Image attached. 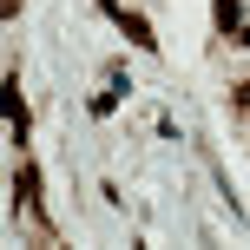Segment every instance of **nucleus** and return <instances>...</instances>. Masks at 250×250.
Segmentation results:
<instances>
[{
    "mask_svg": "<svg viewBox=\"0 0 250 250\" xmlns=\"http://www.w3.org/2000/svg\"><path fill=\"white\" fill-rule=\"evenodd\" d=\"M119 33L132 40L138 53H151V46H158V33H151V26H145V13H119Z\"/></svg>",
    "mask_w": 250,
    "mask_h": 250,
    "instance_id": "nucleus-3",
    "label": "nucleus"
},
{
    "mask_svg": "<svg viewBox=\"0 0 250 250\" xmlns=\"http://www.w3.org/2000/svg\"><path fill=\"white\" fill-rule=\"evenodd\" d=\"M237 46H250V20H244V26H237Z\"/></svg>",
    "mask_w": 250,
    "mask_h": 250,
    "instance_id": "nucleus-6",
    "label": "nucleus"
},
{
    "mask_svg": "<svg viewBox=\"0 0 250 250\" xmlns=\"http://www.w3.org/2000/svg\"><path fill=\"white\" fill-rule=\"evenodd\" d=\"M211 20H217V33H237V26H244V0H217Z\"/></svg>",
    "mask_w": 250,
    "mask_h": 250,
    "instance_id": "nucleus-4",
    "label": "nucleus"
},
{
    "mask_svg": "<svg viewBox=\"0 0 250 250\" xmlns=\"http://www.w3.org/2000/svg\"><path fill=\"white\" fill-rule=\"evenodd\" d=\"M230 105H244V112H250V79H244V86H230Z\"/></svg>",
    "mask_w": 250,
    "mask_h": 250,
    "instance_id": "nucleus-5",
    "label": "nucleus"
},
{
    "mask_svg": "<svg viewBox=\"0 0 250 250\" xmlns=\"http://www.w3.org/2000/svg\"><path fill=\"white\" fill-rule=\"evenodd\" d=\"M13 204L40 217V171H33V158H20V171H13Z\"/></svg>",
    "mask_w": 250,
    "mask_h": 250,
    "instance_id": "nucleus-1",
    "label": "nucleus"
},
{
    "mask_svg": "<svg viewBox=\"0 0 250 250\" xmlns=\"http://www.w3.org/2000/svg\"><path fill=\"white\" fill-rule=\"evenodd\" d=\"M7 125H13V138L33 132V112H26V99H20V79H7Z\"/></svg>",
    "mask_w": 250,
    "mask_h": 250,
    "instance_id": "nucleus-2",
    "label": "nucleus"
}]
</instances>
